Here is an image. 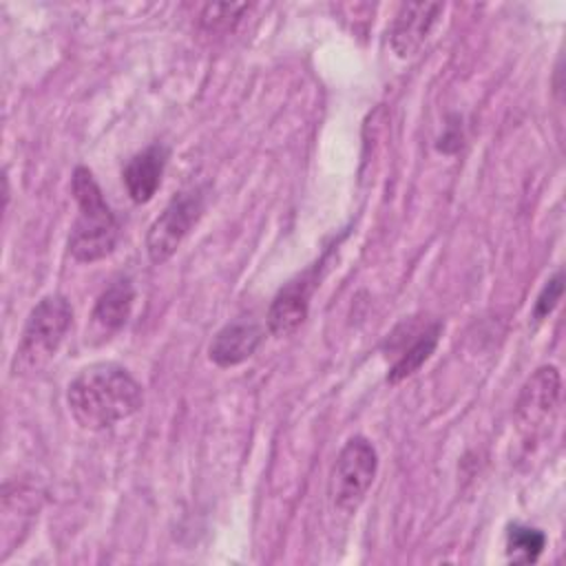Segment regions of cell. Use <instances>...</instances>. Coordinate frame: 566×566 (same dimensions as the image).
<instances>
[{
  "mask_svg": "<svg viewBox=\"0 0 566 566\" xmlns=\"http://www.w3.org/2000/svg\"><path fill=\"white\" fill-rule=\"evenodd\" d=\"M66 402L82 429L102 431L137 413L144 389L122 365L93 363L69 382Z\"/></svg>",
  "mask_w": 566,
  "mask_h": 566,
  "instance_id": "1",
  "label": "cell"
},
{
  "mask_svg": "<svg viewBox=\"0 0 566 566\" xmlns=\"http://www.w3.org/2000/svg\"><path fill=\"white\" fill-rule=\"evenodd\" d=\"M71 190L77 203V217L71 228L69 252L82 263L99 261L115 250L119 223L88 168L77 166L73 170Z\"/></svg>",
  "mask_w": 566,
  "mask_h": 566,
  "instance_id": "2",
  "label": "cell"
},
{
  "mask_svg": "<svg viewBox=\"0 0 566 566\" xmlns=\"http://www.w3.org/2000/svg\"><path fill=\"white\" fill-rule=\"evenodd\" d=\"M73 323V310L66 296L46 294L27 316L20 343L13 354V376H31L42 371L57 354Z\"/></svg>",
  "mask_w": 566,
  "mask_h": 566,
  "instance_id": "3",
  "label": "cell"
},
{
  "mask_svg": "<svg viewBox=\"0 0 566 566\" xmlns=\"http://www.w3.org/2000/svg\"><path fill=\"white\" fill-rule=\"evenodd\" d=\"M376 471L378 453L374 444L363 436L349 438L338 451L329 473L332 504L343 513H356L374 484Z\"/></svg>",
  "mask_w": 566,
  "mask_h": 566,
  "instance_id": "4",
  "label": "cell"
},
{
  "mask_svg": "<svg viewBox=\"0 0 566 566\" xmlns=\"http://www.w3.org/2000/svg\"><path fill=\"white\" fill-rule=\"evenodd\" d=\"M203 203H206V195L201 186H192L172 195V199L161 210V214L153 221L146 234V252L153 263L159 265L177 252L186 234L199 221L203 212Z\"/></svg>",
  "mask_w": 566,
  "mask_h": 566,
  "instance_id": "5",
  "label": "cell"
},
{
  "mask_svg": "<svg viewBox=\"0 0 566 566\" xmlns=\"http://www.w3.org/2000/svg\"><path fill=\"white\" fill-rule=\"evenodd\" d=\"M562 398V376L557 367L544 365L524 382L517 402H515V424L517 431L531 440L544 433L546 427L557 416Z\"/></svg>",
  "mask_w": 566,
  "mask_h": 566,
  "instance_id": "6",
  "label": "cell"
},
{
  "mask_svg": "<svg viewBox=\"0 0 566 566\" xmlns=\"http://www.w3.org/2000/svg\"><path fill=\"white\" fill-rule=\"evenodd\" d=\"M314 285H316V268H310L307 272L292 279L279 290L265 316L270 334L287 336L301 327V323L307 318L310 296Z\"/></svg>",
  "mask_w": 566,
  "mask_h": 566,
  "instance_id": "7",
  "label": "cell"
},
{
  "mask_svg": "<svg viewBox=\"0 0 566 566\" xmlns=\"http://www.w3.org/2000/svg\"><path fill=\"white\" fill-rule=\"evenodd\" d=\"M444 4L440 2H407L400 4L389 38H391V49L400 55V57H409L413 55L422 42L427 40V35L431 33L438 15L442 13Z\"/></svg>",
  "mask_w": 566,
  "mask_h": 566,
  "instance_id": "8",
  "label": "cell"
},
{
  "mask_svg": "<svg viewBox=\"0 0 566 566\" xmlns=\"http://www.w3.org/2000/svg\"><path fill=\"white\" fill-rule=\"evenodd\" d=\"M261 340H263V329L259 323L248 318H237L223 325L214 334L208 347V356L219 367H234L248 360L259 349Z\"/></svg>",
  "mask_w": 566,
  "mask_h": 566,
  "instance_id": "9",
  "label": "cell"
},
{
  "mask_svg": "<svg viewBox=\"0 0 566 566\" xmlns=\"http://www.w3.org/2000/svg\"><path fill=\"white\" fill-rule=\"evenodd\" d=\"M166 161L168 148L161 144H153L126 161L122 170V181L135 203H148L155 197L157 188L161 186Z\"/></svg>",
  "mask_w": 566,
  "mask_h": 566,
  "instance_id": "10",
  "label": "cell"
},
{
  "mask_svg": "<svg viewBox=\"0 0 566 566\" xmlns=\"http://www.w3.org/2000/svg\"><path fill=\"white\" fill-rule=\"evenodd\" d=\"M440 334H442V325L438 321H429L424 325L411 323L409 345H405V343L394 345V347H398V354H396V360L389 367L387 380L389 382H400V380L413 376L436 352Z\"/></svg>",
  "mask_w": 566,
  "mask_h": 566,
  "instance_id": "11",
  "label": "cell"
},
{
  "mask_svg": "<svg viewBox=\"0 0 566 566\" xmlns=\"http://www.w3.org/2000/svg\"><path fill=\"white\" fill-rule=\"evenodd\" d=\"M135 303V287L128 276H119L111 281V285L97 296L91 323L99 334H113L122 329L133 312Z\"/></svg>",
  "mask_w": 566,
  "mask_h": 566,
  "instance_id": "12",
  "label": "cell"
},
{
  "mask_svg": "<svg viewBox=\"0 0 566 566\" xmlns=\"http://www.w3.org/2000/svg\"><path fill=\"white\" fill-rule=\"evenodd\" d=\"M546 546V535L526 524H511L506 531V557L513 564H533Z\"/></svg>",
  "mask_w": 566,
  "mask_h": 566,
  "instance_id": "13",
  "label": "cell"
},
{
  "mask_svg": "<svg viewBox=\"0 0 566 566\" xmlns=\"http://www.w3.org/2000/svg\"><path fill=\"white\" fill-rule=\"evenodd\" d=\"M243 11H248V4H206L201 11V27L210 33L228 31L239 22Z\"/></svg>",
  "mask_w": 566,
  "mask_h": 566,
  "instance_id": "14",
  "label": "cell"
},
{
  "mask_svg": "<svg viewBox=\"0 0 566 566\" xmlns=\"http://www.w3.org/2000/svg\"><path fill=\"white\" fill-rule=\"evenodd\" d=\"M562 292H564V276H562V272H555V274L546 281V285L542 287V292H539V296H537V301H535L533 318H535V321L546 318V316L555 310V305L559 303Z\"/></svg>",
  "mask_w": 566,
  "mask_h": 566,
  "instance_id": "15",
  "label": "cell"
}]
</instances>
